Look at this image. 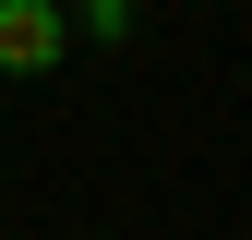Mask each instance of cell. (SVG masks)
I'll return each instance as SVG.
<instances>
[{
	"instance_id": "1",
	"label": "cell",
	"mask_w": 252,
	"mask_h": 240,
	"mask_svg": "<svg viewBox=\"0 0 252 240\" xmlns=\"http://www.w3.org/2000/svg\"><path fill=\"white\" fill-rule=\"evenodd\" d=\"M72 60V24H60V0H0V72L12 84H36Z\"/></svg>"
},
{
	"instance_id": "2",
	"label": "cell",
	"mask_w": 252,
	"mask_h": 240,
	"mask_svg": "<svg viewBox=\"0 0 252 240\" xmlns=\"http://www.w3.org/2000/svg\"><path fill=\"white\" fill-rule=\"evenodd\" d=\"M60 24H72L84 48H120L132 36V0H60Z\"/></svg>"
},
{
	"instance_id": "3",
	"label": "cell",
	"mask_w": 252,
	"mask_h": 240,
	"mask_svg": "<svg viewBox=\"0 0 252 240\" xmlns=\"http://www.w3.org/2000/svg\"><path fill=\"white\" fill-rule=\"evenodd\" d=\"M84 240H108V228H84Z\"/></svg>"
}]
</instances>
